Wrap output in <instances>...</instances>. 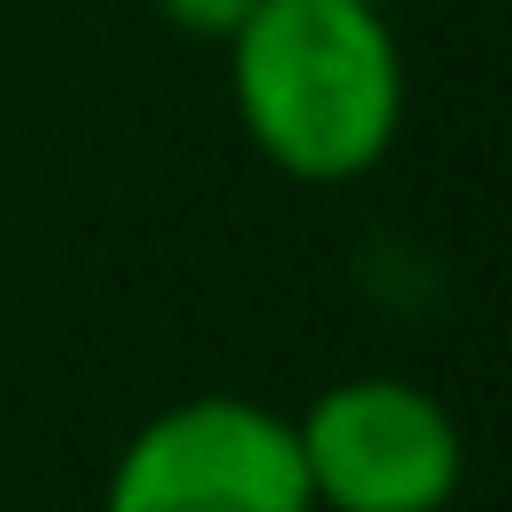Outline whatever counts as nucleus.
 <instances>
[{
  "instance_id": "obj_3",
  "label": "nucleus",
  "mask_w": 512,
  "mask_h": 512,
  "mask_svg": "<svg viewBox=\"0 0 512 512\" xmlns=\"http://www.w3.org/2000/svg\"><path fill=\"white\" fill-rule=\"evenodd\" d=\"M98 512H317V497L294 415L241 392H196L128 430Z\"/></svg>"
},
{
  "instance_id": "obj_2",
  "label": "nucleus",
  "mask_w": 512,
  "mask_h": 512,
  "mask_svg": "<svg viewBox=\"0 0 512 512\" xmlns=\"http://www.w3.org/2000/svg\"><path fill=\"white\" fill-rule=\"evenodd\" d=\"M294 452L317 512H452L467 482L460 415L384 369L324 384L294 415Z\"/></svg>"
},
{
  "instance_id": "obj_1",
  "label": "nucleus",
  "mask_w": 512,
  "mask_h": 512,
  "mask_svg": "<svg viewBox=\"0 0 512 512\" xmlns=\"http://www.w3.org/2000/svg\"><path fill=\"white\" fill-rule=\"evenodd\" d=\"M226 91L272 174L347 189L400 144L407 53L377 0H256L226 38Z\"/></svg>"
},
{
  "instance_id": "obj_4",
  "label": "nucleus",
  "mask_w": 512,
  "mask_h": 512,
  "mask_svg": "<svg viewBox=\"0 0 512 512\" xmlns=\"http://www.w3.org/2000/svg\"><path fill=\"white\" fill-rule=\"evenodd\" d=\"M159 16L174 23V31H189V38H234L241 23L256 16V0H159Z\"/></svg>"
}]
</instances>
